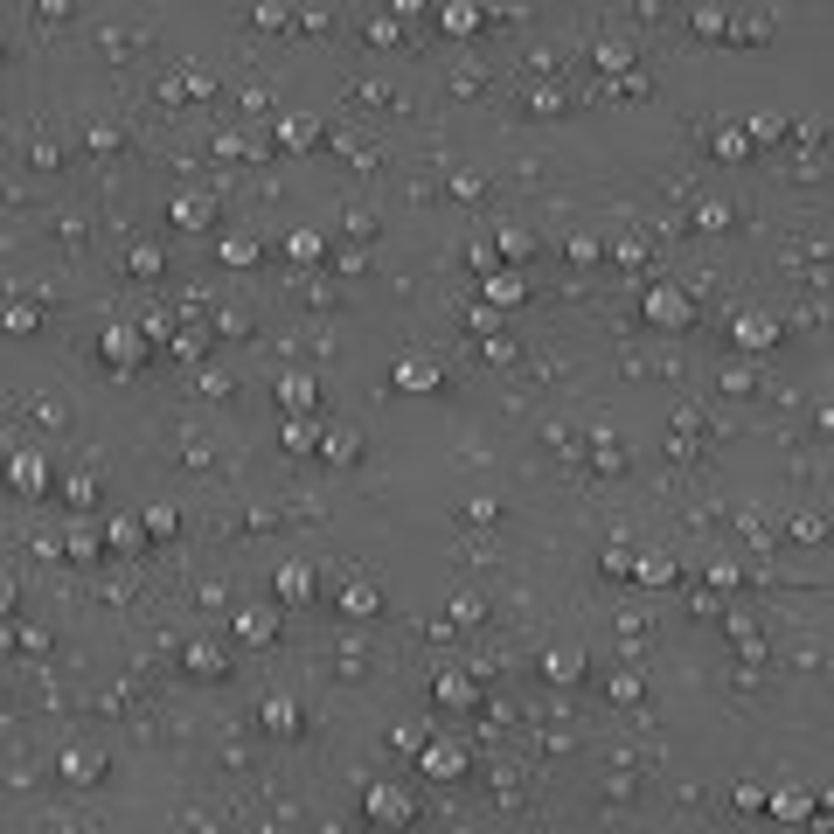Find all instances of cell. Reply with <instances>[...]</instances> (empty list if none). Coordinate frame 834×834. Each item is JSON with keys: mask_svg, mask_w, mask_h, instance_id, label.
<instances>
[{"mask_svg": "<svg viewBox=\"0 0 834 834\" xmlns=\"http://www.w3.org/2000/svg\"><path fill=\"white\" fill-rule=\"evenodd\" d=\"M272 404L278 417H313V404H320V376L313 369H285L272 383Z\"/></svg>", "mask_w": 834, "mask_h": 834, "instance_id": "cell-8", "label": "cell"}, {"mask_svg": "<svg viewBox=\"0 0 834 834\" xmlns=\"http://www.w3.org/2000/svg\"><path fill=\"white\" fill-rule=\"evenodd\" d=\"M466 265H473V272H480V278H494V272H501V251H494V237H480V244H466Z\"/></svg>", "mask_w": 834, "mask_h": 834, "instance_id": "cell-43", "label": "cell"}, {"mask_svg": "<svg viewBox=\"0 0 834 834\" xmlns=\"http://www.w3.org/2000/svg\"><path fill=\"white\" fill-rule=\"evenodd\" d=\"M723 390H730V397H751V390H758V369H751V362H730V369H723Z\"/></svg>", "mask_w": 834, "mask_h": 834, "instance_id": "cell-46", "label": "cell"}, {"mask_svg": "<svg viewBox=\"0 0 834 834\" xmlns=\"http://www.w3.org/2000/svg\"><path fill=\"white\" fill-rule=\"evenodd\" d=\"M230 633H237L244 647H272V640H278V598H258V605H237Z\"/></svg>", "mask_w": 834, "mask_h": 834, "instance_id": "cell-11", "label": "cell"}, {"mask_svg": "<svg viewBox=\"0 0 834 834\" xmlns=\"http://www.w3.org/2000/svg\"><path fill=\"white\" fill-rule=\"evenodd\" d=\"M390 383L404 397H431V390H445V362L438 355H404V362H390Z\"/></svg>", "mask_w": 834, "mask_h": 834, "instance_id": "cell-9", "label": "cell"}, {"mask_svg": "<svg viewBox=\"0 0 834 834\" xmlns=\"http://www.w3.org/2000/svg\"><path fill=\"white\" fill-rule=\"evenodd\" d=\"M362 814H369L376 828H411V821H417V800H411V786H397V779H376V786L362 793Z\"/></svg>", "mask_w": 834, "mask_h": 834, "instance_id": "cell-2", "label": "cell"}, {"mask_svg": "<svg viewBox=\"0 0 834 834\" xmlns=\"http://www.w3.org/2000/svg\"><path fill=\"white\" fill-rule=\"evenodd\" d=\"M181 668H188L195 682H223V675H230V647H223V640H188V647H181Z\"/></svg>", "mask_w": 834, "mask_h": 834, "instance_id": "cell-13", "label": "cell"}, {"mask_svg": "<svg viewBox=\"0 0 834 834\" xmlns=\"http://www.w3.org/2000/svg\"><path fill=\"white\" fill-rule=\"evenodd\" d=\"M689 28L702 35V42H730V35H737V14H730V7H716V0H695V7H689Z\"/></svg>", "mask_w": 834, "mask_h": 834, "instance_id": "cell-19", "label": "cell"}, {"mask_svg": "<svg viewBox=\"0 0 834 834\" xmlns=\"http://www.w3.org/2000/svg\"><path fill=\"white\" fill-rule=\"evenodd\" d=\"M786 536H793V543H821L828 529H821V515H793V522H786Z\"/></svg>", "mask_w": 834, "mask_h": 834, "instance_id": "cell-54", "label": "cell"}, {"mask_svg": "<svg viewBox=\"0 0 834 834\" xmlns=\"http://www.w3.org/2000/svg\"><path fill=\"white\" fill-rule=\"evenodd\" d=\"M633 584H640V591H675V584H682V563L661 556V550H647L640 563H633Z\"/></svg>", "mask_w": 834, "mask_h": 834, "instance_id": "cell-18", "label": "cell"}, {"mask_svg": "<svg viewBox=\"0 0 834 834\" xmlns=\"http://www.w3.org/2000/svg\"><path fill=\"white\" fill-rule=\"evenodd\" d=\"M278 251H285L292 265H320V258H327V230H313V223H292Z\"/></svg>", "mask_w": 834, "mask_h": 834, "instance_id": "cell-21", "label": "cell"}, {"mask_svg": "<svg viewBox=\"0 0 834 834\" xmlns=\"http://www.w3.org/2000/svg\"><path fill=\"white\" fill-rule=\"evenodd\" d=\"M258 723H265L272 737H299V702H292V695H265V702H258Z\"/></svg>", "mask_w": 834, "mask_h": 834, "instance_id": "cell-27", "label": "cell"}, {"mask_svg": "<svg viewBox=\"0 0 834 834\" xmlns=\"http://www.w3.org/2000/svg\"><path fill=\"white\" fill-rule=\"evenodd\" d=\"M251 21H258V28H292V7H285V0H251Z\"/></svg>", "mask_w": 834, "mask_h": 834, "instance_id": "cell-38", "label": "cell"}, {"mask_svg": "<svg viewBox=\"0 0 834 834\" xmlns=\"http://www.w3.org/2000/svg\"><path fill=\"white\" fill-rule=\"evenodd\" d=\"M452 619H459V626H480V619H487V598H480V591H459V598H452Z\"/></svg>", "mask_w": 834, "mask_h": 834, "instance_id": "cell-47", "label": "cell"}, {"mask_svg": "<svg viewBox=\"0 0 834 834\" xmlns=\"http://www.w3.org/2000/svg\"><path fill=\"white\" fill-rule=\"evenodd\" d=\"M452 195H459V202H480V195H487V174H480V167H452Z\"/></svg>", "mask_w": 834, "mask_h": 834, "instance_id": "cell-40", "label": "cell"}, {"mask_svg": "<svg viewBox=\"0 0 834 834\" xmlns=\"http://www.w3.org/2000/svg\"><path fill=\"white\" fill-rule=\"evenodd\" d=\"M63 501H70V508H91V501H98V480H91V473H63Z\"/></svg>", "mask_w": 834, "mask_h": 834, "instance_id": "cell-42", "label": "cell"}, {"mask_svg": "<svg viewBox=\"0 0 834 834\" xmlns=\"http://www.w3.org/2000/svg\"><path fill=\"white\" fill-rule=\"evenodd\" d=\"M139 515H146V536H153V543H167V536L181 529V508H174V501H153V508H139Z\"/></svg>", "mask_w": 834, "mask_h": 834, "instance_id": "cell-34", "label": "cell"}, {"mask_svg": "<svg viewBox=\"0 0 834 834\" xmlns=\"http://www.w3.org/2000/svg\"><path fill=\"white\" fill-rule=\"evenodd\" d=\"M216 258H223L230 272H251V265L265 258V244H258V237H244V230H223V251H216Z\"/></svg>", "mask_w": 834, "mask_h": 834, "instance_id": "cell-30", "label": "cell"}, {"mask_svg": "<svg viewBox=\"0 0 834 834\" xmlns=\"http://www.w3.org/2000/svg\"><path fill=\"white\" fill-rule=\"evenodd\" d=\"M563 258H570V265H598V258H605V244H598V237H570V244H563Z\"/></svg>", "mask_w": 834, "mask_h": 834, "instance_id": "cell-50", "label": "cell"}, {"mask_svg": "<svg viewBox=\"0 0 834 834\" xmlns=\"http://www.w3.org/2000/svg\"><path fill=\"white\" fill-rule=\"evenodd\" d=\"M105 765H112V758H105L98 744H70V751L56 758V772H63L70 786H98V779H105Z\"/></svg>", "mask_w": 834, "mask_h": 834, "instance_id": "cell-14", "label": "cell"}, {"mask_svg": "<svg viewBox=\"0 0 834 834\" xmlns=\"http://www.w3.org/2000/svg\"><path fill=\"white\" fill-rule=\"evenodd\" d=\"M605 689H612V702H619V709H633V702H640V695H647V682H640V675H633V668H619V675H612V682H605Z\"/></svg>", "mask_w": 834, "mask_h": 834, "instance_id": "cell-39", "label": "cell"}, {"mask_svg": "<svg viewBox=\"0 0 834 834\" xmlns=\"http://www.w3.org/2000/svg\"><path fill=\"white\" fill-rule=\"evenodd\" d=\"M278 438H285V452H320L327 424H320V417H285V424H278Z\"/></svg>", "mask_w": 834, "mask_h": 834, "instance_id": "cell-31", "label": "cell"}, {"mask_svg": "<svg viewBox=\"0 0 834 834\" xmlns=\"http://www.w3.org/2000/svg\"><path fill=\"white\" fill-rule=\"evenodd\" d=\"M765 814H772V821H793V828H814V821H821L807 786H772V807H765Z\"/></svg>", "mask_w": 834, "mask_h": 834, "instance_id": "cell-15", "label": "cell"}, {"mask_svg": "<svg viewBox=\"0 0 834 834\" xmlns=\"http://www.w3.org/2000/svg\"><path fill=\"white\" fill-rule=\"evenodd\" d=\"M146 543H153V536H146V515H112V522H105V550L139 556Z\"/></svg>", "mask_w": 834, "mask_h": 834, "instance_id": "cell-22", "label": "cell"}, {"mask_svg": "<svg viewBox=\"0 0 834 834\" xmlns=\"http://www.w3.org/2000/svg\"><path fill=\"white\" fill-rule=\"evenodd\" d=\"M202 355H209V334L202 327H181L174 334V362H202Z\"/></svg>", "mask_w": 834, "mask_h": 834, "instance_id": "cell-41", "label": "cell"}, {"mask_svg": "<svg viewBox=\"0 0 834 834\" xmlns=\"http://www.w3.org/2000/svg\"><path fill=\"white\" fill-rule=\"evenodd\" d=\"M480 21H487L480 0H445V7H438V28H445V35H480Z\"/></svg>", "mask_w": 834, "mask_h": 834, "instance_id": "cell-28", "label": "cell"}, {"mask_svg": "<svg viewBox=\"0 0 834 834\" xmlns=\"http://www.w3.org/2000/svg\"><path fill=\"white\" fill-rule=\"evenodd\" d=\"M466 515H473V522H494V515H501V501H494V494H473V501H466Z\"/></svg>", "mask_w": 834, "mask_h": 834, "instance_id": "cell-58", "label": "cell"}, {"mask_svg": "<svg viewBox=\"0 0 834 834\" xmlns=\"http://www.w3.org/2000/svg\"><path fill=\"white\" fill-rule=\"evenodd\" d=\"M536 668H543V682H556V689H577L591 661H584V647H577V640H556V647H543V661H536Z\"/></svg>", "mask_w": 834, "mask_h": 834, "instance_id": "cell-12", "label": "cell"}, {"mask_svg": "<svg viewBox=\"0 0 834 834\" xmlns=\"http://www.w3.org/2000/svg\"><path fill=\"white\" fill-rule=\"evenodd\" d=\"M709 153L737 167V160H751V153H758V139L744 133V126H716V133H709Z\"/></svg>", "mask_w": 834, "mask_h": 834, "instance_id": "cell-29", "label": "cell"}, {"mask_svg": "<svg viewBox=\"0 0 834 834\" xmlns=\"http://www.w3.org/2000/svg\"><path fill=\"white\" fill-rule=\"evenodd\" d=\"M35 327H42V313H35L28 299H14V306H7V334H35Z\"/></svg>", "mask_w": 834, "mask_h": 834, "instance_id": "cell-51", "label": "cell"}, {"mask_svg": "<svg viewBox=\"0 0 834 834\" xmlns=\"http://www.w3.org/2000/svg\"><path fill=\"white\" fill-rule=\"evenodd\" d=\"M390 744H404V751H424V744H431V737H424V730H417V723H397V730H390Z\"/></svg>", "mask_w": 834, "mask_h": 834, "instance_id": "cell-55", "label": "cell"}, {"mask_svg": "<svg viewBox=\"0 0 834 834\" xmlns=\"http://www.w3.org/2000/svg\"><path fill=\"white\" fill-rule=\"evenodd\" d=\"M744 133L758 139V146H772V139H786L793 126H786V112H751V119H744Z\"/></svg>", "mask_w": 834, "mask_h": 834, "instance_id": "cell-36", "label": "cell"}, {"mask_svg": "<svg viewBox=\"0 0 834 834\" xmlns=\"http://www.w3.org/2000/svg\"><path fill=\"white\" fill-rule=\"evenodd\" d=\"M640 320H647V327H661V334H682V327H695L689 285H675V278H654V285L640 292Z\"/></svg>", "mask_w": 834, "mask_h": 834, "instance_id": "cell-1", "label": "cell"}, {"mask_svg": "<svg viewBox=\"0 0 834 834\" xmlns=\"http://www.w3.org/2000/svg\"><path fill=\"white\" fill-rule=\"evenodd\" d=\"M320 459H327V466H355V459H362V431H355V424H327Z\"/></svg>", "mask_w": 834, "mask_h": 834, "instance_id": "cell-26", "label": "cell"}, {"mask_svg": "<svg viewBox=\"0 0 834 834\" xmlns=\"http://www.w3.org/2000/svg\"><path fill=\"white\" fill-rule=\"evenodd\" d=\"M431 702H438V709H473V702H480V682H473L466 668H438V682H431Z\"/></svg>", "mask_w": 834, "mask_h": 834, "instance_id": "cell-16", "label": "cell"}, {"mask_svg": "<svg viewBox=\"0 0 834 834\" xmlns=\"http://www.w3.org/2000/svg\"><path fill=\"white\" fill-rule=\"evenodd\" d=\"M272 139L285 146V153H313L320 139H327V126H320V112H306V105H285L272 119Z\"/></svg>", "mask_w": 834, "mask_h": 834, "instance_id": "cell-5", "label": "cell"}, {"mask_svg": "<svg viewBox=\"0 0 834 834\" xmlns=\"http://www.w3.org/2000/svg\"><path fill=\"white\" fill-rule=\"evenodd\" d=\"M63 834H98V828H91V821H70V828H63Z\"/></svg>", "mask_w": 834, "mask_h": 834, "instance_id": "cell-61", "label": "cell"}, {"mask_svg": "<svg viewBox=\"0 0 834 834\" xmlns=\"http://www.w3.org/2000/svg\"><path fill=\"white\" fill-rule=\"evenodd\" d=\"M633 563H640V556H626V550H605V570H612V577H633Z\"/></svg>", "mask_w": 834, "mask_h": 834, "instance_id": "cell-59", "label": "cell"}, {"mask_svg": "<svg viewBox=\"0 0 834 834\" xmlns=\"http://www.w3.org/2000/svg\"><path fill=\"white\" fill-rule=\"evenodd\" d=\"M146 348H153V341H146V327H133V320H105V334H98V355H105L119 376H133L139 362H146Z\"/></svg>", "mask_w": 834, "mask_h": 834, "instance_id": "cell-3", "label": "cell"}, {"mask_svg": "<svg viewBox=\"0 0 834 834\" xmlns=\"http://www.w3.org/2000/svg\"><path fill=\"white\" fill-rule=\"evenodd\" d=\"M814 424H821V431H828V438H834V404H828V411H821V417H814Z\"/></svg>", "mask_w": 834, "mask_h": 834, "instance_id": "cell-60", "label": "cell"}, {"mask_svg": "<svg viewBox=\"0 0 834 834\" xmlns=\"http://www.w3.org/2000/svg\"><path fill=\"white\" fill-rule=\"evenodd\" d=\"M494 251H501V265H508V272H522V265L536 258V237H529L522 223H501V230H494Z\"/></svg>", "mask_w": 834, "mask_h": 834, "instance_id": "cell-25", "label": "cell"}, {"mask_svg": "<svg viewBox=\"0 0 834 834\" xmlns=\"http://www.w3.org/2000/svg\"><path fill=\"white\" fill-rule=\"evenodd\" d=\"M730 633H737V654H744V661H765V640H758L751 619H730Z\"/></svg>", "mask_w": 834, "mask_h": 834, "instance_id": "cell-48", "label": "cell"}, {"mask_svg": "<svg viewBox=\"0 0 834 834\" xmlns=\"http://www.w3.org/2000/svg\"><path fill=\"white\" fill-rule=\"evenodd\" d=\"M591 56H598V70H605V77H619V84L633 77V42H626V35H598V42H591Z\"/></svg>", "mask_w": 834, "mask_h": 834, "instance_id": "cell-24", "label": "cell"}, {"mask_svg": "<svg viewBox=\"0 0 834 834\" xmlns=\"http://www.w3.org/2000/svg\"><path fill=\"white\" fill-rule=\"evenodd\" d=\"M63 550L84 556V563H91V556H105V522H77V529L63 536Z\"/></svg>", "mask_w": 834, "mask_h": 834, "instance_id": "cell-32", "label": "cell"}, {"mask_svg": "<svg viewBox=\"0 0 834 834\" xmlns=\"http://www.w3.org/2000/svg\"><path fill=\"white\" fill-rule=\"evenodd\" d=\"M529 112H563V91H550V84H536V91H529Z\"/></svg>", "mask_w": 834, "mask_h": 834, "instance_id": "cell-57", "label": "cell"}, {"mask_svg": "<svg viewBox=\"0 0 834 834\" xmlns=\"http://www.w3.org/2000/svg\"><path fill=\"white\" fill-rule=\"evenodd\" d=\"M730 341H737L744 355H765V348H779V313H765V306H744V313H730Z\"/></svg>", "mask_w": 834, "mask_h": 834, "instance_id": "cell-6", "label": "cell"}, {"mask_svg": "<svg viewBox=\"0 0 834 834\" xmlns=\"http://www.w3.org/2000/svg\"><path fill=\"white\" fill-rule=\"evenodd\" d=\"M216 334L244 341V334H251V313H244V306H223V313H216Z\"/></svg>", "mask_w": 834, "mask_h": 834, "instance_id": "cell-52", "label": "cell"}, {"mask_svg": "<svg viewBox=\"0 0 834 834\" xmlns=\"http://www.w3.org/2000/svg\"><path fill=\"white\" fill-rule=\"evenodd\" d=\"M730 42H772V14H737V35Z\"/></svg>", "mask_w": 834, "mask_h": 834, "instance_id": "cell-44", "label": "cell"}, {"mask_svg": "<svg viewBox=\"0 0 834 834\" xmlns=\"http://www.w3.org/2000/svg\"><path fill=\"white\" fill-rule=\"evenodd\" d=\"M445 834H480V828H466V821H452V828H445Z\"/></svg>", "mask_w": 834, "mask_h": 834, "instance_id": "cell-62", "label": "cell"}, {"mask_svg": "<svg viewBox=\"0 0 834 834\" xmlns=\"http://www.w3.org/2000/svg\"><path fill=\"white\" fill-rule=\"evenodd\" d=\"M362 35H369V42H376V49H390V42H397V35H404V28H397V14H376V21H369V28H362Z\"/></svg>", "mask_w": 834, "mask_h": 834, "instance_id": "cell-53", "label": "cell"}, {"mask_svg": "<svg viewBox=\"0 0 834 834\" xmlns=\"http://www.w3.org/2000/svg\"><path fill=\"white\" fill-rule=\"evenodd\" d=\"M7 487H14V494H49V487H56V466H49V452H35V445H14V452H7Z\"/></svg>", "mask_w": 834, "mask_h": 834, "instance_id": "cell-4", "label": "cell"}, {"mask_svg": "<svg viewBox=\"0 0 834 834\" xmlns=\"http://www.w3.org/2000/svg\"><path fill=\"white\" fill-rule=\"evenodd\" d=\"M730 216H737V209H730L723 195H702V202H695V230H709V237L730 230Z\"/></svg>", "mask_w": 834, "mask_h": 834, "instance_id": "cell-33", "label": "cell"}, {"mask_svg": "<svg viewBox=\"0 0 834 834\" xmlns=\"http://www.w3.org/2000/svg\"><path fill=\"white\" fill-rule=\"evenodd\" d=\"M466 327H473L480 341H494V334H501V306H487V299H480V306L466 313Z\"/></svg>", "mask_w": 834, "mask_h": 834, "instance_id": "cell-45", "label": "cell"}, {"mask_svg": "<svg viewBox=\"0 0 834 834\" xmlns=\"http://www.w3.org/2000/svg\"><path fill=\"white\" fill-rule=\"evenodd\" d=\"M348 237L369 244V237H376V209H348Z\"/></svg>", "mask_w": 834, "mask_h": 834, "instance_id": "cell-56", "label": "cell"}, {"mask_svg": "<svg viewBox=\"0 0 834 834\" xmlns=\"http://www.w3.org/2000/svg\"><path fill=\"white\" fill-rule=\"evenodd\" d=\"M480 299L508 313V306H522V299H529V278H522V272H508V265H501V272H494V278H480Z\"/></svg>", "mask_w": 834, "mask_h": 834, "instance_id": "cell-23", "label": "cell"}, {"mask_svg": "<svg viewBox=\"0 0 834 834\" xmlns=\"http://www.w3.org/2000/svg\"><path fill=\"white\" fill-rule=\"evenodd\" d=\"M334 605H341L348 619H376V612H383V591H376L369 577H348V584H334Z\"/></svg>", "mask_w": 834, "mask_h": 834, "instance_id": "cell-17", "label": "cell"}, {"mask_svg": "<svg viewBox=\"0 0 834 834\" xmlns=\"http://www.w3.org/2000/svg\"><path fill=\"white\" fill-rule=\"evenodd\" d=\"M466 765H473V751H466V744H452V737H431V744L417 751V772H424V779H438V786L466 779Z\"/></svg>", "mask_w": 834, "mask_h": 834, "instance_id": "cell-7", "label": "cell"}, {"mask_svg": "<svg viewBox=\"0 0 834 834\" xmlns=\"http://www.w3.org/2000/svg\"><path fill=\"white\" fill-rule=\"evenodd\" d=\"M126 272H133V278H160V272H167L160 244H133V251H126Z\"/></svg>", "mask_w": 834, "mask_h": 834, "instance_id": "cell-37", "label": "cell"}, {"mask_svg": "<svg viewBox=\"0 0 834 834\" xmlns=\"http://www.w3.org/2000/svg\"><path fill=\"white\" fill-rule=\"evenodd\" d=\"M730 807H737V814H765V807H772V793H765V786H751V779H744V786H737V793H730Z\"/></svg>", "mask_w": 834, "mask_h": 834, "instance_id": "cell-49", "label": "cell"}, {"mask_svg": "<svg viewBox=\"0 0 834 834\" xmlns=\"http://www.w3.org/2000/svg\"><path fill=\"white\" fill-rule=\"evenodd\" d=\"M702 584H709V591L723 598V591H737V584H744V563H737V556H716V563L702 570Z\"/></svg>", "mask_w": 834, "mask_h": 834, "instance_id": "cell-35", "label": "cell"}, {"mask_svg": "<svg viewBox=\"0 0 834 834\" xmlns=\"http://www.w3.org/2000/svg\"><path fill=\"white\" fill-rule=\"evenodd\" d=\"M167 223H174V230H188V237L216 230V195H209V188H181V195L167 202Z\"/></svg>", "mask_w": 834, "mask_h": 834, "instance_id": "cell-10", "label": "cell"}, {"mask_svg": "<svg viewBox=\"0 0 834 834\" xmlns=\"http://www.w3.org/2000/svg\"><path fill=\"white\" fill-rule=\"evenodd\" d=\"M313 591H320V584H313L306 563H278V570H272V598H278V605H306Z\"/></svg>", "mask_w": 834, "mask_h": 834, "instance_id": "cell-20", "label": "cell"}]
</instances>
